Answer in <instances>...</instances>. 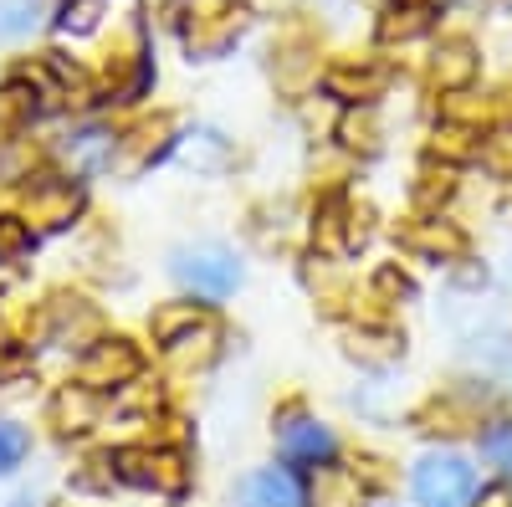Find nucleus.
Segmentation results:
<instances>
[{"label":"nucleus","instance_id":"obj_3","mask_svg":"<svg viewBox=\"0 0 512 507\" xmlns=\"http://www.w3.org/2000/svg\"><path fill=\"white\" fill-rule=\"evenodd\" d=\"M410 487L420 507H472L477 502V477L466 467V456L456 451H425L415 461Z\"/></svg>","mask_w":512,"mask_h":507},{"label":"nucleus","instance_id":"obj_9","mask_svg":"<svg viewBox=\"0 0 512 507\" xmlns=\"http://www.w3.org/2000/svg\"><path fill=\"white\" fill-rule=\"evenodd\" d=\"M400 241L415 251V257H425V262H461V257H466L461 226H451V221H441V216H425V221L405 226Z\"/></svg>","mask_w":512,"mask_h":507},{"label":"nucleus","instance_id":"obj_17","mask_svg":"<svg viewBox=\"0 0 512 507\" xmlns=\"http://www.w3.org/2000/svg\"><path fill=\"white\" fill-rule=\"evenodd\" d=\"M344 349H349V359H359L369 369H384V364L400 359V333H390V328H349Z\"/></svg>","mask_w":512,"mask_h":507},{"label":"nucleus","instance_id":"obj_31","mask_svg":"<svg viewBox=\"0 0 512 507\" xmlns=\"http://www.w3.org/2000/svg\"><path fill=\"white\" fill-rule=\"evenodd\" d=\"M21 456H26V431L11 426V420H0V472L21 467Z\"/></svg>","mask_w":512,"mask_h":507},{"label":"nucleus","instance_id":"obj_13","mask_svg":"<svg viewBox=\"0 0 512 507\" xmlns=\"http://www.w3.org/2000/svg\"><path fill=\"white\" fill-rule=\"evenodd\" d=\"M415 420H420V431H431V436L472 431V426H477V395H441V400L425 405Z\"/></svg>","mask_w":512,"mask_h":507},{"label":"nucleus","instance_id":"obj_23","mask_svg":"<svg viewBox=\"0 0 512 507\" xmlns=\"http://www.w3.org/2000/svg\"><path fill=\"white\" fill-rule=\"evenodd\" d=\"M180 159H185L190 169H200V175H210V169H226L231 149H226L221 134H190V139L180 144Z\"/></svg>","mask_w":512,"mask_h":507},{"label":"nucleus","instance_id":"obj_6","mask_svg":"<svg viewBox=\"0 0 512 507\" xmlns=\"http://www.w3.org/2000/svg\"><path fill=\"white\" fill-rule=\"evenodd\" d=\"M82 216V185L77 180H36L26 190V205H21V221L31 231H62Z\"/></svg>","mask_w":512,"mask_h":507},{"label":"nucleus","instance_id":"obj_10","mask_svg":"<svg viewBox=\"0 0 512 507\" xmlns=\"http://www.w3.org/2000/svg\"><path fill=\"white\" fill-rule=\"evenodd\" d=\"M477 67H482V57H477L472 41L451 36V41H441L436 57H431V82L441 93H466V88H472V77H477Z\"/></svg>","mask_w":512,"mask_h":507},{"label":"nucleus","instance_id":"obj_26","mask_svg":"<svg viewBox=\"0 0 512 507\" xmlns=\"http://www.w3.org/2000/svg\"><path fill=\"white\" fill-rule=\"evenodd\" d=\"M482 461L497 472H512V420H487L482 426Z\"/></svg>","mask_w":512,"mask_h":507},{"label":"nucleus","instance_id":"obj_25","mask_svg":"<svg viewBox=\"0 0 512 507\" xmlns=\"http://www.w3.org/2000/svg\"><path fill=\"white\" fill-rule=\"evenodd\" d=\"M216 323H200L195 333H185L180 338V344H169V359H175V364H210V359H216Z\"/></svg>","mask_w":512,"mask_h":507},{"label":"nucleus","instance_id":"obj_28","mask_svg":"<svg viewBox=\"0 0 512 507\" xmlns=\"http://www.w3.org/2000/svg\"><path fill=\"white\" fill-rule=\"evenodd\" d=\"M374 236V210L359 200H344V251H359Z\"/></svg>","mask_w":512,"mask_h":507},{"label":"nucleus","instance_id":"obj_20","mask_svg":"<svg viewBox=\"0 0 512 507\" xmlns=\"http://www.w3.org/2000/svg\"><path fill=\"white\" fill-rule=\"evenodd\" d=\"M456 195V169L451 164H425L415 175V205L420 210H441Z\"/></svg>","mask_w":512,"mask_h":507},{"label":"nucleus","instance_id":"obj_24","mask_svg":"<svg viewBox=\"0 0 512 507\" xmlns=\"http://www.w3.org/2000/svg\"><path fill=\"white\" fill-rule=\"evenodd\" d=\"M425 31H431V11H425V6H395L390 16L379 21V36L384 41H415Z\"/></svg>","mask_w":512,"mask_h":507},{"label":"nucleus","instance_id":"obj_15","mask_svg":"<svg viewBox=\"0 0 512 507\" xmlns=\"http://www.w3.org/2000/svg\"><path fill=\"white\" fill-rule=\"evenodd\" d=\"M384 88V72L374 62H333L328 67V93L344 103H369Z\"/></svg>","mask_w":512,"mask_h":507},{"label":"nucleus","instance_id":"obj_29","mask_svg":"<svg viewBox=\"0 0 512 507\" xmlns=\"http://www.w3.org/2000/svg\"><path fill=\"white\" fill-rule=\"evenodd\" d=\"M26 246H31V226L16 221V216H0V267H11L26 257Z\"/></svg>","mask_w":512,"mask_h":507},{"label":"nucleus","instance_id":"obj_11","mask_svg":"<svg viewBox=\"0 0 512 507\" xmlns=\"http://www.w3.org/2000/svg\"><path fill=\"white\" fill-rule=\"evenodd\" d=\"M241 507H308L303 497V482L282 467H267L241 482Z\"/></svg>","mask_w":512,"mask_h":507},{"label":"nucleus","instance_id":"obj_21","mask_svg":"<svg viewBox=\"0 0 512 507\" xmlns=\"http://www.w3.org/2000/svg\"><path fill=\"white\" fill-rule=\"evenodd\" d=\"M313 497H318V507H349L359 497V482H354L349 467H318L313 472Z\"/></svg>","mask_w":512,"mask_h":507},{"label":"nucleus","instance_id":"obj_18","mask_svg":"<svg viewBox=\"0 0 512 507\" xmlns=\"http://www.w3.org/2000/svg\"><path fill=\"white\" fill-rule=\"evenodd\" d=\"M200 323H210L200 303H164V308H154V323H149V328H154L159 344L169 349V344H180L185 333H195Z\"/></svg>","mask_w":512,"mask_h":507},{"label":"nucleus","instance_id":"obj_8","mask_svg":"<svg viewBox=\"0 0 512 507\" xmlns=\"http://www.w3.org/2000/svg\"><path fill=\"white\" fill-rule=\"evenodd\" d=\"M277 446H282V456L287 461H297V467H328V456H333V436H328V426L323 420H313V415H303V410H287L282 420H277Z\"/></svg>","mask_w":512,"mask_h":507},{"label":"nucleus","instance_id":"obj_33","mask_svg":"<svg viewBox=\"0 0 512 507\" xmlns=\"http://www.w3.org/2000/svg\"><path fill=\"white\" fill-rule=\"evenodd\" d=\"M349 472H354L359 492H364V487H374V492H379V487H390V472H384V461H379V456H359Z\"/></svg>","mask_w":512,"mask_h":507},{"label":"nucleus","instance_id":"obj_7","mask_svg":"<svg viewBox=\"0 0 512 507\" xmlns=\"http://www.w3.org/2000/svg\"><path fill=\"white\" fill-rule=\"evenodd\" d=\"M41 333H47V344H62V349H77V344H98L103 338V318L93 303H82V298H52L47 313H41Z\"/></svg>","mask_w":512,"mask_h":507},{"label":"nucleus","instance_id":"obj_4","mask_svg":"<svg viewBox=\"0 0 512 507\" xmlns=\"http://www.w3.org/2000/svg\"><path fill=\"white\" fill-rule=\"evenodd\" d=\"M175 277L195 292V298H205V303H221V298H231L236 292V282H241V262L231 257L226 246H185L180 257H175Z\"/></svg>","mask_w":512,"mask_h":507},{"label":"nucleus","instance_id":"obj_16","mask_svg":"<svg viewBox=\"0 0 512 507\" xmlns=\"http://www.w3.org/2000/svg\"><path fill=\"white\" fill-rule=\"evenodd\" d=\"M36 108H41V88L31 77L0 82V129H6V134H21L26 123L36 118Z\"/></svg>","mask_w":512,"mask_h":507},{"label":"nucleus","instance_id":"obj_22","mask_svg":"<svg viewBox=\"0 0 512 507\" xmlns=\"http://www.w3.org/2000/svg\"><path fill=\"white\" fill-rule=\"evenodd\" d=\"M36 164H41V149L31 139H0V185L31 180Z\"/></svg>","mask_w":512,"mask_h":507},{"label":"nucleus","instance_id":"obj_27","mask_svg":"<svg viewBox=\"0 0 512 507\" xmlns=\"http://www.w3.org/2000/svg\"><path fill=\"white\" fill-rule=\"evenodd\" d=\"M477 159L492 169V175H512V123H497L492 134H482Z\"/></svg>","mask_w":512,"mask_h":507},{"label":"nucleus","instance_id":"obj_5","mask_svg":"<svg viewBox=\"0 0 512 507\" xmlns=\"http://www.w3.org/2000/svg\"><path fill=\"white\" fill-rule=\"evenodd\" d=\"M139 369H144V359H139V349L128 344V338H98V344L82 354V369H77V379L88 390H123V385H134L139 379Z\"/></svg>","mask_w":512,"mask_h":507},{"label":"nucleus","instance_id":"obj_1","mask_svg":"<svg viewBox=\"0 0 512 507\" xmlns=\"http://www.w3.org/2000/svg\"><path fill=\"white\" fill-rule=\"evenodd\" d=\"M169 21L180 26L190 57H221L246 31V6L241 0H169Z\"/></svg>","mask_w":512,"mask_h":507},{"label":"nucleus","instance_id":"obj_14","mask_svg":"<svg viewBox=\"0 0 512 507\" xmlns=\"http://www.w3.org/2000/svg\"><path fill=\"white\" fill-rule=\"evenodd\" d=\"M169 129H175L169 118H149V123H139V129H128L123 139H113V159H118L123 169H139V164H149L154 154H164Z\"/></svg>","mask_w":512,"mask_h":507},{"label":"nucleus","instance_id":"obj_2","mask_svg":"<svg viewBox=\"0 0 512 507\" xmlns=\"http://www.w3.org/2000/svg\"><path fill=\"white\" fill-rule=\"evenodd\" d=\"M113 477L159 497H180L190 487V461L180 446H123L113 456Z\"/></svg>","mask_w":512,"mask_h":507},{"label":"nucleus","instance_id":"obj_12","mask_svg":"<svg viewBox=\"0 0 512 507\" xmlns=\"http://www.w3.org/2000/svg\"><path fill=\"white\" fill-rule=\"evenodd\" d=\"M98 390H88V385H62L57 395H52V426L62 431V436H82V431H93L98 426Z\"/></svg>","mask_w":512,"mask_h":507},{"label":"nucleus","instance_id":"obj_35","mask_svg":"<svg viewBox=\"0 0 512 507\" xmlns=\"http://www.w3.org/2000/svg\"><path fill=\"white\" fill-rule=\"evenodd\" d=\"M472 507H512V487H507V482H497V487H487Z\"/></svg>","mask_w":512,"mask_h":507},{"label":"nucleus","instance_id":"obj_34","mask_svg":"<svg viewBox=\"0 0 512 507\" xmlns=\"http://www.w3.org/2000/svg\"><path fill=\"white\" fill-rule=\"evenodd\" d=\"M374 287L384 292V298H405V292H410V282L395 272V267H379V277H374Z\"/></svg>","mask_w":512,"mask_h":507},{"label":"nucleus","instance_id":"obj_32","mask_svg":"<svg viewBox=\"0 0 512 507\" xmlns=\"http://www.w3.org/2000/svg\"><path fill=\"white\" fill-rule=\"evenodd\" d=\"M36 21V0H0V31L16 36Z\"/></svg>","mask_w":512,"mask_h":507},{"label":"nucleus","instance_id":"obj_36","mask_svg":"<svg viewBox=\"0 0 512 507\" xmlns=\"http://www.w3.org/2000/svg\"><path fill=\"white\" fill-rule=\"evenodd\" d=\"M395 6H425V0H395Z\"/></svg>","mask_w":512,"mask_h":507},{"label":"nucleus","instance_id":"obj_30","mask_svg":"<svg viewBox=\"0 0 512 507\" xmlns=\"http://www.w3.org/2000/svg\"><path fill=\"white\" fill-rule=\"evenodd\" d=\"M98 11H103V0H67V11H62V31H93L98 26Z\"/></svg>","mask_w":512,"mask_h":507},{"label":"nucleus","instance_id":"obj_19","mask_svg":"<svg viewBox=\"0 0 512 507\" xmlns=\"http://www.w3.org/2000/svg\"><path fill=\"white\" fill-rule=\"evenodd\" d=\"M338 144H344L349 154H374L379 149V118L369 103L349 108L344 118H338Z\"/></svg>","mask_w":512,"mask_h":507}]
</instances>
